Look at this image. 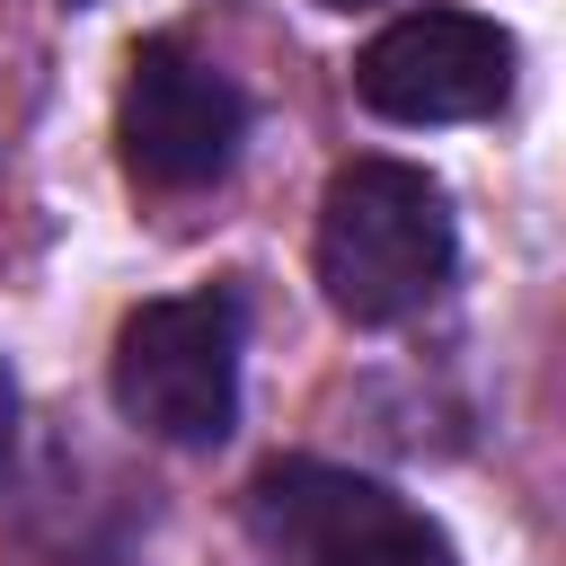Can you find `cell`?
I'll return each mask as SVG.
<instances>
[{"instance_id": "1", "label": "cell", "mask_w": 566, "mask_h": 566, "mask_svg": "<svg viewBox=\"0 0 566 566\" xmlns=\"http://www.w3.org/2000/svg\"><path fill=\"white\" fill-rule=\"evenodd\" d=\"M318 283L354 327H389L451 283V195L407 159H345L318 203Z\"/></svg>"}, {"instance_id": "2", "label": "cell", "mask_w": 566, "mask_h": 566, "mask_svg": "<svg viewBox=\"0 0 566 566\" xmlns=\"http://www.w3.org/2000/svg\"><path fill=\"white\" fill-rule=\"evenodd\" d=\"M115 407L177 451H212L239 424V292H168L115 327Z\"/></svg>"}, {"instance_id": "3", "label": "cell", "mask_w": 566, "mask_h": 566, "mask_svg": "<svg viewBox=\"0 0 566 566\" xmlns=\"http://www.w3.org/2000/svg\"><path fill=\"white\" fill-rule=\"evenodd\" d=\"M248 531L283 566H460L451 531L398 486L327 460H274L248 486Z\"/></svg>"}, {"instance_id": "4", "label": "cell", "mask_w": 566, "mask_h": 566, "mask_svg": "<svg viewBox=\"0 0 566 566\" xmlns=\"http://www.w3.org/2000/svg\"><path fill=\"white\" fill-rule=\"evenodd\" d=\"M522 44L478 9H416L380 27L354 62V97L389 124H478L513 97Z\"/></svg>"}, {"instance_id": "5", "label": "cell", "mask_w": 566, "mask_h": 566, "mask_svg": "<svg viewBox=\"0 0 566 566\" xmlns=\"http://www.w3.org/2000/svg\"><path fill=\"white\" fill-rule=\"evenodd\" d=\"M115 142H124V168L159 195H186V186H212L239 142H248V97L230 88V71H212L203 53L186 44H142L133 71H124V97H115Z\"/></svg>"}, {"instance_id": "6", "label": "cell", "mask_w": 566, "mask_h": 566, "mask_svg": "<svg viewBox=\"0 0 566 566\" xmlns=\"http://www.w3.org/2000/svg\"><path fill=\"white\" fill-rule=\"evenodd\" d=\"M9 451H18V380L0 363V478H9Z\"/></svg>"}, {"instance_id": "7", "label": "cell", "mask_w": 566, "mask_h": 566, "mask_svg": "<svg viewBox=\"0 0 566 566\" xmlns=\"http://www.w3.org/2000/svg\"><path fill=\"white\" fill-rule=\"evenodd\" d=\"M327 9H371V0H327Z\"/></svg>"}]
</instances>
